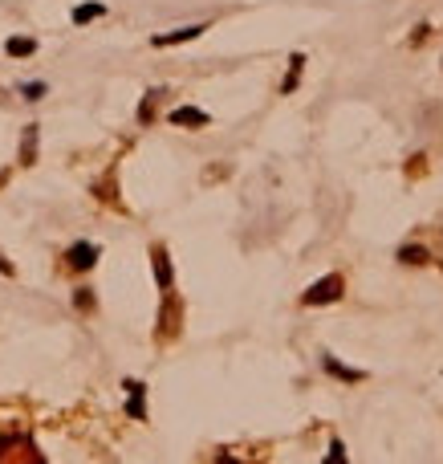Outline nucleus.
Wrapping results in <instances>:
<instances>
[{
    "label": "nucleus",
    "instance_id": "obj_1",
    "mask_svg": "<svg viewBox=\"0 0 443 464\" xmlns=\"http://www.w3.org/2000/svg\"><path fill=\"white\" fill-rule=\"evenodd\" d=\"M345 294V282H342V273H326L321 282H313L309 289H305V306H329V301H342Z\"/></svg>",
    "mask_w": 443,
    "mask_h": 464
},
{
    "label": "nucleus",
    "instance_id": "obj_2",
    "mask_svg": "<svg viewBox=\"0 0 443 464\" xmlns=\"http://www.w3.org/2000/svg\"><path fill=\"white\" fill-rule=\"evenodd\" d=\"M66 265H69V269H94V265H98V245L78 240V245L66 253Z\"/></svg>",
    "mask_w": 443,
    "mask_h": 464
},
{
    "label": "nucleus",
    "instance_id": "obj_3",
    "mask_svg": "<svg viewBox=\"0 0 443 464\" xmlns=\"http://www.w3.org/2000/svg\"><path fill=\"white\" fill-rule=\"evenodd\" d=\"M203 29H208V25H187V29H175V33H155L150 37V45H159V50H167V45H183V41L203 37Z\"/></svg>",
    "mask_w": 443,
    "mask_h": 464
},
{
    "label": "nucleus",
    "instance_id": "obj_4",
    "mask_svg": "<svg viewBox=\"0 0 443 464\" xmlns=\"http://www.w3.org/2000/svg\"><path fill=\"white\" fill-rule=\"evenodd\" d=\"M150 265H155V282H159V289L171 294V261H167L163 245H155V249H150Z\"/></svg>",
    "mask_w": 443,
    "mask_h": 464
},
{
    "label": "nucleus",
    "instance_id": "obj_5",
    "mask_svg": "<svg viewBox=\"0 0 443 464\" xmlns=\"http://www.w3.org/2000/svg\"><path fill=\"white\" fill-rule=\"evenodd\" d=\"M171 122L175 127H208L212 118H208V110H199V106H179V110H171Z\"/></svg>",
    "mask_w": 443,
    "mask_h": 464
},
{
    "label": "nucleus",
    "instance_id": "obj_6",
    "mask_svg": "<svg viewBox=\"0 0 443 464\" xmlns=\"http://www.w3.org/2000/svg\"><path fill=\"white\" fill-rule=\"evenodd\" d=\"M122 387L131 391V403H126V412H131L134 419H147V407H143V391H147V387H143V383H134V379H126Z\"/></svg>",
    "mask_w": 443,
    "mask_h": 464
},
{
    "label": "nucleus",
    "instance_id": "obj_7",
    "mask_svg": "<svg viewBox=\"0 0 443 464\" xmlns=\"http://www.w3.org/2000/svg\"><path fill=\"white\" fill-rule=\"evenodd\" d=\"M326 371L329 375H338V379H345V383H366V371H354V366H342L333 354H326Z\"/></svg>",
    "mask_w": 443,
    "mask_h": 464
},
{
    "label": "nucleus",
    "instance_id": "obj_8",
    "mask_svg": "<svg viewBox=\"0 0 443 464\" xmlns=\"http://www.w3.org/2000/svg\"><path fill=\"white\" fill-rule=\"evenodd\" d=\"M301 69H305V53H293V57H289V78L280 82V94H293V90H297V82H301Z\"/></svg>",
    "mask_w": 443,
    "mask_h": 464
},
{
    "label": "nucleus",
    "instance_id": "obj_9",
    "mask_svg": "<svg viewBox=\"0 0 443 464\" xmlns=\"http://www.w3.org/2000/svg\"><path fill=\"white\" fill-rule=\"evenodd\" d=\"M106 17V4H98V0H90V4H78L73 8V25H90V21Z\"/></svg>",
    "mask_w": 443,
    "mask_h": 464
},
{
    "label": "nucleus",
    "instance_id": "obj_10",
    "mask_svg": "<svg viewBox=\"0 0 443 464\" xmlns=\"http://www.w3.org/2000/svg\"><path fill=\"white\" fill-rule=\"evenodd\" d=\"M4 50H8V57H33L37 41H33V37H8V45H4Z\"/></svg>",
    "mask_w": 443,
    "mask_h": 464
},
{
    "label": "nucleus",
    "instance_id": "obj_11",
    "mask_svg": "<svg viewBox=\"0 0 443 464\" xmlns=\"http://www.w3.org/2000/svg\"><path fill=\"white\" fill-rule=\"evenodd\" d=\"M20 163L25 167L37 163V127H25V139H20Z\"/></svg>",
    "mask_w": 443,
    "mask_h": 464
},
{
    "label": "nucleus",
    "instance_id": "obj_12",
    "mask_svg": "<svg viewBox=\"0 0 443 464\" xmlns=\"http://www.w3.org/2000/svg\"><path fill=\"white\" fill-rule=\"evenodd\" d=\"M398 261H403V265H427L431 253L419 249V245H403V249H398Z\"/></svg>",
    "mask_w": 443,
    "mask_h": 464
},
{
    "label": "nucleus",
    "instance_id": "obj_13",
    "mask_svg": "<svg viewBox=\"0 0 443 464\" xmlns=\"http://www.w3.org/2000/svg\"><path fill=\"white\" fill-rule=\"evenodd\" d=\"M159 94H163V90H150L147 98H143V106H138V122H150V118H155V102H159Z\"/></svg>",
    "mask_w": 443,
    "mask_h": 464
},
{
    "label": "nucleus",
    "instance_id": "obj_14",
    "mask_svg": "<svg viewBox=\"0 0 443 464\" xmlns=\"http://www.w3.org/2000/svg\"><path fill=\"white\" fill-rule=\"evenodd\" d=\"M20 94H25V98H29V102L45 98V82H25V86H20Z\"/></svg>",
    "mask_w": 443,
    "mask_h": 464
},
{
    "label": "nucleus",
    "instance_id": "obj_15",
    "mask_svg": "<svg viewBox=\"0 0 443 464\" xmlns=\"http://www.w3.org/2000/svg\"><path fill=\"white\" fill-rule=\"evenodd\" d=\"M159 334H175V306H163V326H159Z\"/></svg>",
    "mask_w": 443,
    "mask_h": 464
},
{
    "label": "nucleus",
    "instance_id": "obj_16",
    "mask_svg": "<svg viewBox=\"0 0 443 464\" xmlns=\"http://www.w3.org/2000/svg\"><path fill=\"white\" fill-rule=\"evenodd\" d=\"M78 310H94V294H90V289H78Z\"/></svg>",
    "mask_w": 443,
    "mask_h": 464
},
{
    "label": "nucleus",
    "instance_id": "obj_17",
    "mask_svg": "<svg viewBox=\"0 0 443 464\" xmlns=\"http://www.w3.org/2000/svg\"><path fill=\"white\" fill-rule=\"evenodd\" d=\"M338 460H345V448H342V444H329V452H326V464H338Z\"/></svg>",
    "mask_w": 443,
    "mask_h": 464
}]
</instances>
